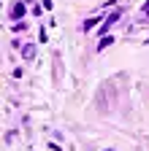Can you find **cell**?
I'll list each match as a JSON object with an SVG mask.
<instances>
[{"instance_id":"1","label":"cell","mask_w":149,"mask_h":151,"mask_svg":"<svg viewBox=\"0 0 149 151\" xmlns=\"http://www.w3.org/2000/svg\"><path fill=\"white\" fill-rule=\"evenodd\" d=\"M119 16H122V11H111V14H108V19L103 22V27H100V35H103V32H108V30H111V24H114Z\"/></svg>"},{"instance_id":"2","label":"cell","mask_w":149,"mask_h":151,"mask_svg":"<svg viewBox=\"0 0 149 151\" xmlns=\"http://www.w3.org/2000/svg\"><path fill=\"white\" fill-rule=\"evenodd\" d=\"M8 16L14 19V22H19V19L25 16V6H22V3H16V6H14L11 11H8Z\"/></svg>"},{"instance_id":"3","label":"cell","mask_w":149,"mask_h":151,"mask_svg":"<svg viewBox=\"0 0 149 151\" xmlns=\"http://www.w3.org/2000/svg\"><path fill=\"white\" fill-rule=\"evenodd\" d=\"M35 51H38V49H35V43H27V46H22V57H25L27 62H30V60H35Z\"/></svg>"},{"instance_id":"4","label":"cell","mask_w":149,"mask_h":151,"mask_svg":"<svg viewBox=\"0 0 149 151\" xmlns=\"http://www.w3.org/2000/svg\"><path fill=\"white\" fill-rule=\"evenodd\" d=\"M98 22H100V16H92V19H87V22H84V24H81V30H84V32H87V30H92V27H95V24H98Z\"/></svg>"},{"instance_id":"5","label":"cell","mask_w":149,"mask_h":151,"mask_svg":"<svg viewBox=\"0 0 149 151\" xmlns=\"http://www.w3.org/2000/svg\"><path fill=\"white\" fill-rule=\"evenodd\" d=\"M111 43H114V38H111V35H106V38H100V43H98V49L103 51L106 46H111Z\"/></svg>"},{"instance_id":"6","label":"cell","mask_w":149,"mask_h":151,"mask_svg":"<svg viewBox=\"0 0 149 151\" xmlns=\"http://www.w3.org/2000/svg\"><path fill=\"white\" fill-rule=\"evenodd\" d=\"M141 11H144V16L149 19V0H146V3H144V8H141Z\"/></svg>"}]
</instances>
